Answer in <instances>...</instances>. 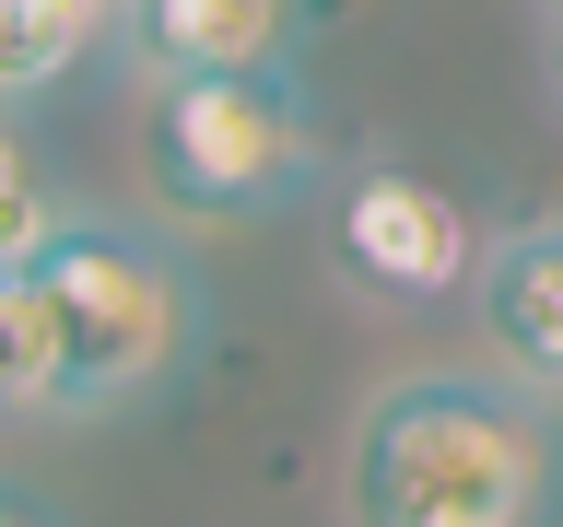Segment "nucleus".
I'll list each match as a JSON object with an SVG mask.
<instances>
[{"instance_id":"10","label":"nucleus","mask_w":563,"mask_h":527,"mask_svg":"<svg viewBox=\"0 0 563 527\" xmlns=\"http://www.w3.org/2000/svg\"><path fill=\"white\" fill-rule=\"evenodd\" d=\"M0 527H47V516H35V504H24V492H0Z\"/></svg>"},{"instance_id":"8","label":"nucleus","mask_w":563,"mask_h":527,"mask_svg":"<svg viewBox=\"0 0 563 527\" xmlns=\"http://www.w3.org/2000/svg\"><path fill=\"white\" fill-rule=\"evenodd\" d=\"M47 235H59V200H47V176L24 165V141L0 130V270H24Z\"/></svg>"},{"instance_id":"4","label":"nucleus","mask_w":563,"mask_h":527,"mask_svg":"<svg viewBox=\"0 0 563 527\" xmlns=\"http://www.w3.org/2000/svg\"><path fill=\"white\" fill-rule=\"evenodd\" d=\"M329 258L376 305H457L482 270V223L457 188H434L411 165H352L329 188Z\"/></svg>"},{"instance_id":"6","label":"nucleus","mask_w":563,"mask_h":527,"mask_svg":"<svg viewBox=\"0 0 563 527\" xmlns=\"http://www.w3.org/2000/svg\"><path fill=\"white\" fill-rule=\"evenodd\" d=\"M470 305H482V340H493V363L517 386H563V223L482 235Z\"/></svg>"},{"instance_id":"9","label":"nucleus","mask_w":563,"mask_h":527,"mask_svg":"<svg viewBox=\"0 0 563 527\" xmlns=\"http://www.w3.org/2000/svg\"><path fill=\"white\" fill-rule=\"evenodd\" d=\"M0 411H47V328L12 270H0Z\"/></svg>"},{"instance_id":"1","label":"nucleus","mask_w":563,"mask_h":527,"mask_svg":"<svg viewBox=\"0 0 563 527\" xmlns=\"http://www.w3.org/2000/svg\"><path fill=\"white\" fill-rule=\"evenodd\" d=\"M352 527H540L552 516V422L505 375H399L341 446Z\"/></svg>"},{"instance_id":"7","label":"nucleus","mask_w":563,"mask_h":527,"mask_svg":"<svg viewBox=\"0 0 563 527\" xmlns=\"http://www.w3.org/2000/svg\"><path fill=\"white\" fill-rule=\"evenodd\" d=\"M106 24H118V0H0V105L70 82Z\"/></svg>"},{"instance_id":"2","label":"nucleus","mask_w":563,"mask_h":527,"mask_svg":"<svg viewBox=\"0 0 563 527\" xmlns=\"http://www.w3.org/2000/svg\"><path fill=\"white\" fill-rule=\"evenodd\" d=\"M12 281H24L35 328H47V411H70V422H106L130 399H153L188 363V340H200L188 270L153 235H118L95 211H59V235Z\"/></svg>"},{"instance_id":"11","label":"nucleus","mask_w":563,"mask_h":527,"mask_svg":"<svg viewBox=\"0 0 563 527\" xmlns=\"http://www.w3.org/2000/svg\"><path fill=\"white\" fill-rule=\"evenodd\" d=\"M552 94H563V0H552Z\"/></svg>"},{"instance_id":"3","label":"nucleus","mask_w":563,"mask_h":527,"mask_svg":"<svg viewBox=\"0 0 563 527\" xmlns=\"http://www.w3.org/2000/svg\"><path fill=\"white\" fill-rule=\"evenodd\" d=\"M141 176L176 223H271L317 188V117L282 70H200L141 94Z\"/></svg>"},{"instance_id":"5","label":"nucleus","mask_w":563,"mask_h":527,"mask_svg":"<svg viewBox=\"0 0 563 527\" xmlns=\"http://www.w3.org/2000/svg\"><path fill=\"white\" fill-rule=\"evenodd\" d=\"M306 0H118V35L153 82H200V70H282L294 59Z\"/></svg>"}]
</instances>
